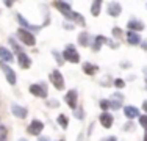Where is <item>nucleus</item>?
<instances>
[{
    "instance_id": "26",
    "label": "nucleus",
    "mask_w": 147,
    "mask_h": 141,
    "mask_svg": "<svg viewBox=\"0 0 147 141\" xmlns=\"http://www.w3.org/2000/svg\"><path fill=\"white\" fill-rule=\"evenodd\" d=\"M53 56H55V60H57V63H58L59 66H61L63 63H64V58H63V56H59V54H58L57 50H53Z\"/></svg>"
},
{
    "instance_id": "42",
    "label": "nucleus",
    "mask_w": 147,
    "mask_h": 141,
    "mask_svg": "<svg viewBox=\"0 0 147 141\" xmlns=\"http://www.w3.org/2000/svg\"><path fill=\"white\" fill-rule=\"evenodd\" d=\"M61 141H64V140H61Z\"/></svg>"
},
{
    "instance_id": "36",
    "label": "nucleus",
    "mask_w": 147,
    "mask_h": 141,
    "mask_svg": "<svg viewBox=\"0 0 147 141\" xmlns=\"http://www.w3.org/2000/svg\"><path fill=\"white\" fill-rule=\"evenodd\" d=\"M142 108H144L146 115H147V100H144V104H142Z\"/></svg>"
},
{
    "instance_id": "23",
    "label": "nucleus",
    "mask_w": 147,
    "mask_h": 141,
    "mask_svg": "<svg viewBox=\"0 0 147 141\" xmlns=\"http://www.w3.org/2000/svg\"><path fill=\"white\" fill-rule=\"evenodd\" d=\"M57 122L63 127V129H66V127L69 125V119H67V116H66V115H59L57 118Z\"/></svg>"
},
{
    "instance_id": "35",
    "label": "nucleus",
    "mask_w": 147,
    "mask_h": 141,
    "mask_svg": "<svg viewBox=\"0 0 147 141\" xmlns=\"http://www.w3.org/2000/svg\"><path fill=\"white\" fill-rule=\"evenodd\" d=\"M64 27H66V30H72L74 28V25H71V24H67V22L64 24Z\"/></svg>"
},
{
    "instance_id": "11",
    "label": "nucleus",
    "mask_w": 147,
    "mask_h": 141,
    "mask_svg": "<svg viewBox=\"0 0 147 141\" xmlns=\"http://www.w3.org/2000/svg\"><path fill=\"white\" fill-rule=\"evenodd\" d=\"M127 28H128V31H136V33H139V31L144 30V24L138 19H131L130 22L127 24Z\"/></svg>"
},
{
    "instance_id": "27",
    "label": "nucleus",
    "mask_w": 147,
    "mask_h": 141,
    "mask_svg": "<svg viewBox=\"0 0 147 141\" xmlns=\"http://www.w3.org/2000/svg\"><path fill=\"white\" fill-rule=\"evenodd\" d=\"M139 124H141L142 127H146V130H147V115L139 116Z\"/></svg>"
},
{
    "instance_id": "30",
    "label": "nucleus",
    "mask_w": 147,
    "mask_h": 141,
    "mask_svg": "<svg viewBox=\"0 0 147 141\" xmlns=\"http://www.w3.org/2000/svg\"><path fill=\"white\" fill-rule=\"evenodd\" d=\"M113 35H114L116 38H121V36H122V31H121V28H119V27H114V28H113Z\"/></svg>"
},
{
    "instance_id": "4",
    "label": "nucleus",
    "mask_w": 147,
    "mask_h": 141,
    "mask_svg": "<svg viewBox=\"0 0 147 141\" xmlns=\"http://www.w3.org/2000/svg\"><path fill=\"white\" fill-rule=\"evenodd\" d=\"M0 69L5 72V77H6V82H8L9 85H16L17 79H16V72L13 70L11 68H9L8 64H6L5 61H0Z\"/></svg>"
},
{
    "instance_id": "25",
    "label": "nucleus",
    "mask_w": 147,
    "mask_h": 141,
    "mask_svg": "<svg viewBox=\"0 0 147 141\" xmlns=\"http://www.w3.org/2000/svg\"><path fill=\"white\" fill-rule=\"evenodd\" d=\"M110 102H111V104H110L111 107H110V108H113V110H119V108H121V104H122V100H113V99H111Z\"/></svg>"
},
{
    "instance_id": "37",
    "label": "nucleus",
    "mask_w": 147,
    "mask_h": 141,
    "mask_svg": "<svg viewBox=\"0 0 147 141\" xmlns=\"http://www.w3.org/2000/svg\"><path fill=\"white\" fill-rule=\"evenodd\" d=\"M144 75H146V82H147V66L144 68Z\"/></svg>"
},
{
    "instance_id": "8",
    "label": "nucleus",
    "mask_w": 147,
    "mask_h": 141,
    "mask_svg": "<svg viewBox=\"0 0 147 141\" xmlns=\"http://www.w3.org/2000/svg\"><path fill=\"white\" fill-rule=\"evenodd\" d=\"M30 93L33 94V96H36V97H41V99L47 97V91H45V88L41 86V85H31V86H30Z\"/></svg>"
},
{
    "instance_id": "14",
    "label": "nucleus",
    "mask_w": 147,
    "mask_h": 141,
    "mask_svg": "<svg viewBox=\"0 0 147 141\" xmlns=\"http://www.w3.org/2000/svg\"><path fill=\"white\" fill-rule=\"evenodd\" d=\"M64 17H66L67 20H74V22H78V24H82V25H85V19L82 17V14L72 11V9H71L67 14H64Z\"/></svg>"
},
{
    "instance_id": "34",
    "label": "nucleus",
    "mask_w": 147,
    "mask_h": 141,
    "mask_svg": "<svg viewBox=\"0 0 147 141\" xmlns=\"http://www.w3.org/2000/svg\"><path fill=\"white\" fill-rule=\"evenodd\" d=\"M3 2H5V5H6V6H11L14 0H3Z\"/></svg>"
},
{
    "instance_id": "21",
    "label": "nucleus",
    "mask_w": 147,
    "mask_h": 141,
    "mask_svg": "<svg viewBox=\"0 0 147 141\" xmlns=\"http://www.w3.org/2000/svg\"><path fill=\"white\" fill-rule=\"evenodd\" d=\"M0 58H2V61L9 63V61H13V54L8 50V49L0 47Z\"/></svg>"
},
{
    "instance_id": "33",
    "label": "nucleus",
    "mask_w": 147,
    "mask_h": 141,
    "mask_svg": "<svg viewBox=\"0 0 147 141\" xmlns=\"http://www.w3.org/2000/svg\"><path fill=\"white\" fill-rule=\"evenodd\" d=\"M102 141H117V138H116V136H108V138H105Z\"/></svg>"
},
{
    "instance_id": "32",
    "label": "nucleus",
    "mask_w": 147,
    "mask_h": 141,
    "mask_svg": "<svg viewBox=\"0 0 147 141\" xmlns=\"http://www.w3.org/2000/svg\"><path fill=\"white\" fill-rule=\"evenodd\" d=\"M124 129L127 130V132H130V130H133V124H131V122H128V124L124 125Z\"/></svg>"
},
{
    "instance_id": "13",
    "label": "nucleus",
    "mask_w": 147,
    "mask_h": 141,
    "mask_svg": "<svg viewBox=\"0 0 147 141\" xmlns=\"http://www.w3.org/2000/svg\"><path fill=\"white\" fill-rule=\"evenodd\" d=\"M122 11V6L119 5L117 2H111L110 5H108V14H110L111 17H117L119 14Z\"/></svg>"
},
{
    "instance_id": "40",
    "label": "nucleus",
    "mask_w": 147,
    "mask_h": 141,
    "mask_svg": "<svg viewBox=\"0 0 147 141\" xmlns=\"http://www.w3.org/2000/svg\"><path fill=\"white\" fill-rule=\"evenodd\" d=\"M144 141H147V130H146V133H144Z\"/></svg>"
},
{
    "instance_id": "28",
    "label": "nucleus",
    "mask_w": 147,
    "mask_h": 141,
    "mask_svg": "<svg viewBox=\"0 0 147 141\" xmlns=\"http://www.w3.org/2000/svg\"><path fill=\"white\" fill-rule=\"evenodd\" d=\"M74 115H75L77 119H83V110L82 108H75V110H74Z\"/></svg>"
},
{
    "instance_id": "12",
    "label": "nucleus",
    "mask_w": 147,
    "mask_h": 141,
    "mask_svg": "<svg viewBox=\"0 0 147 141\" xmlns=\"http://www.w3.org/2000/svg\"><path fill=\"white\" fill-rule=\"evenodd\" d=\"M17 60H19V64L22 69H28L31 66V60L30 56L25 54V52H20V54H17Z\"/></svg>"
},
{
    "instance_id": "17",
    "label": "nucleus",
    "mask_w": 147,
    "mask_h": 141,
    "mask_svg": "<svg viewBox=\"0 0 147 141\" xmlns=\"http://www.w3.org/2000/svg\"><path fill=\"white\" fill-rule=\"evenodd\" d=\"M124 115L127 116L128 119H135L139 116V110L136 107H124Z\"/></svg>"
},
{
    "instance_id": "24",
    "label": "nucleus",
    "mask_w": 147,
    "mask_h": 141,
    "mask_svg": "<svg viewBox=\"0 0 147 141\" xmlns=\"http://www.w3.org/2000/svg\"><path fill=\"white\" fill-rule=\"evenodd\" d=\"M110 104H111L110 100H107V99H102V100H100V104H99V105H100V108H102V110H108V108L111 107Z\"/></svg>"
},
{
    "instance_id": "16",
    "label": "nucleus",
    "mask_w": 147,
    "mask_h": 141,
    "mask_svg": "<svg viewBox=\"0 0 147 141\" xmlns=\"http://www.w3.org/2000/svg\"><path fill=\"white\" fill-rule=\"evenodd\" d=\"M105 42H108L105 36H96V38H94V41H92V44H91V47H92L94 52H99Z\"/></svg>"
},
{
    "instance_id": "1",
    "label": "nucleus",
    "mask_w": 147,
    "mask_h": 141,
    "mask_svg": "<svg viewBox=\"0 0 147 141\" xmlns=\"http://www.w3.org/2000/svg\"><path fill=\"white\" fill-rule=\"evenodd\" d=\"M63 58H64V61H69V63H78L80 61V54L77 52V49L74 47L72 44H69L67 47L64 49V52H63Z\"/></svg>"
},
{
    "instance_id": "31",
    "label": "nucleus",
    "mask_w": 147,
    "mask_h": 141,
    "mask_svg": "<svg viewBox=\"0 0 147 141\" xmlns=\"http://www.w3.org/2000/svg\"><path fill=\"white\" fill-rule=\"evenodd\" d=\"M47 105H49V107H52V108H57L58 107V102L57 100H50V102H47Z\"/></svg>"
},
{
    "instance_id": "18",
    "label": "nucleus",
    "mask_w": 147,
    "mask_h": 141,
    "mask_svg": "<svg viewBox=\"0 0 147 141\" xmlns=\"http://www.w3.org/2000/svg\"><path fill=\"white\" fill-rule=\"evenodd\" d=\"M127 41L130 42L131 45H138V44H141V36H139L136 31H128L127 33Z\"/></svg>"
},
{
    "instance_id": "15",
    "label": "nucleus",
    "mask_w": 147,
    "mask_h": 141,
    "mask_svg": "<svg viewBox=\"0 0 147 141\" xmlns=\"http://www.w3.org/2000/svg\"><path fill=\"white\" fill-rule=\"evenodd\" d=\"M78 44L82 45V47H88V45L92 44V41H91V36L88 31H82V33L78 35Z\"/></svg>"
},
{
    "instance_id": "9",
    "label": "nucleus",
    "mask_w": 147,
    "mask_h": 141,
    "mask_svg": "<svg viewBox=\"0 0 147 141\" xmlns=\"http://www.w3.org/2000/svg\"><path fill=\"white\" fill-rule=\"evenodd\" d=\"M99 121H100V124H102L105 129H110L111 125H113V122H114V119H113V116L110 115V113H107V111H103L102 115L99 116Z\"/></svg>"
},
{
    "instance_id": "38",
    "label": "nucleus",
    "mask_w": 147,
    "mask_h": 141,
    "mask_svg": "<svg viewBox=\"0 0 147 141\" xmlns=\"http://www.w3.org/2000/svg\"><path fill=\"white\" fill-rule=\"evenodd\" d=\"M0 141H6V136H0Z\"/></svg>"
},
{
    "instance_id": "19",
    "label": "nucleus",
    "mask_w": 147,
    "mask_h": 141,
    "mask_svg": "<svg viewBox=\"0 0 147 141\" xmlns=\"http://www.w3.org/2000/svg\"><path fill=\"white\" fill-rule=\"evenodd\" d=\"M55 6H57L58 11H61V13H63V16L71 11V6H69V3L63 2V0H57V2H55Z\"/></svg>"
},
{
    "instance_id": "3",
    "label": "nucleus",
    "mask_w": 147,
    "mask_h": 141,
    "mask_svg": "<svg viewBox=\"0 0 147 141\" xmlns=\"http://www.w3.org/2000/svg\"><path fill=\"white\" fill-rule=\"evenodd\" d=\"M50 82L57 89H64V79H63V74L59 72L58 69L52 70L50 74Z\"/></svg>"
},
{
    "instance_id": "2",
    "label": "nucleus",
    "mask_w": 147,
    "mask_h": 141,
    "mask_svg": "<svg viewBox=\"0 0 147 141\" xmlns=\"http://www.w3.org/2000/svg\"><path fill=\"white\" fill-rule=\"evenodd\" d=\"M17 36L20 38V41H22L25 45H34V42H36L33 33L28 31V30H24V28H19V30H17Z\"/></svg>"
},
{
    "instance_id": "22",
    "label": "nucleus",
    "mask_w": 147,
    "mask_h": 141,
    "mask_svg": "<svg viewBox=\"0 0 147 141\" xmlns=\"http://www.w3.org/2000/svg\"><path fill=\"white\" fill-rule=\"evenodd\" d=\"M102 2L103 0H94L92 6H91V14L92 16H99L100 11H102Z\"/></svg>"
},
{
    "instance_id": "6",
    "label": "nucleus",
    "mask_w": 147,
    "mask_h": 141,
    "mask_svg": "<svg viewBox=\"0 0 147 141\" xmlns=\"http://www.w3.org/2000/svg\"><path fill=\"white\" fill-rule=\"evenodd\" d=\"M9 110H11L13 115L19 119H25L27 115H28V110H27L25 107H20V105H17V104H11L9 105Z\"/></svg>"
},
{
    "instance_id": "7",
    "label": "nucleus",
    "mask_w": 147,
    "mask_h": 141,
    "mask_svg": "<svg viewBox=\"0 0 147 141\" xmlns=\"http://www.w3.org/2000/svg\"><path fill=\"white\" fill-rule=\"evenodd\" d=\"M77 99H78V96H77V91L75 89H71L67 94H66L64 100H66V104L69 105V108L75 110V108H77Z\"/></svg>"
},
{
    "instance_id": "10",
    "label": "nucleus",
    "mask_w": 147,
    "mask_h": 141,
    "mask_svg": "<svg viewBox=\"0 0 147 141\" xmlns=\"http://www.w3.org/2000/svg\"><path fill=\"white\" fill-rule=\"evenodd\" d=\"M17 20H19V24H20V25H22L24 28H27L28 31H36V33H38V31L41 30V25H31V24L28 22V20H27V19H24V17L20 16V14H17Z\"/></svg>"
},
{
    "instance_id": "29",
    "label": "nucleus",
    "mask_w": 147,
    "mask_h": 141,
    "mask_svg": "<svg viewBox=\"0 0 147 141\" xmlns=\"http://www.w3.org/2000/svg\"><path fill=\"white\" fill-rule=\"evenodd\" d=\"M114 86H116V88H124L125 82H124V80H121V79H116V80H114Z\"/></svg>"
},
{
    "instance_id": "41",
    "label": "nucleus",
    "mask_w": 147,
    "mask_h": 141,
    "mask_svg": "<svg viewBox=\"0 0 147 141\" xmlns=\"http://www.w3.org/2000/svg\"><path fill=\"white\" fill-rule=\"evenodd\" d=\"M19 141H27V140H25V138H20V140H19Z\"/></svg>"
},
{
    "instance_id": "20",
    "label": "nucleus",
    "mask_w": 147,
    "mask_h": 141,
    "mask_svg": "<svg viewBox=\"0 0 147 141\" xmlns=\"http://www.w3.org/2000/svg\"><path fill=\"white\" fill-rule=\"evenodd\" d=\"M97 70H99V66L92 64V63H85V64H83V72L88 74V75H94Z\"/></svg>"
},
{
    "instance_id": "5",
    "label": "nucleus",
    "mask_w": 147,
    "mask_h": 141,
    "mask_svg": "<svg viewBox=\"0 0 147 141\" xmlns=\"http://www.w3.org/2000/svg\"><path fill=\"white\" fill-rule=\"evenodd\" d=\"M42 129H44L42 121H39V119H33V121L30 122V125H28V129H27V130H28V133H30V135L38 136V135H41Z\"/></svg>"
},
{
    "instance_id": "39",
    "label": "nucleus",
    "mask_w": 147,
    "mask_h": 141,
    "mask_svg": "<svg viewBox=\"0 0 147 141\" xmlns=\"http://www.w3.org/2000/svg\"><path fill=\"white\" fill-rule=\"evenodd\" d=\"M39 141H50L49 138H39Z\"/></svg>"
}]
</instances>
